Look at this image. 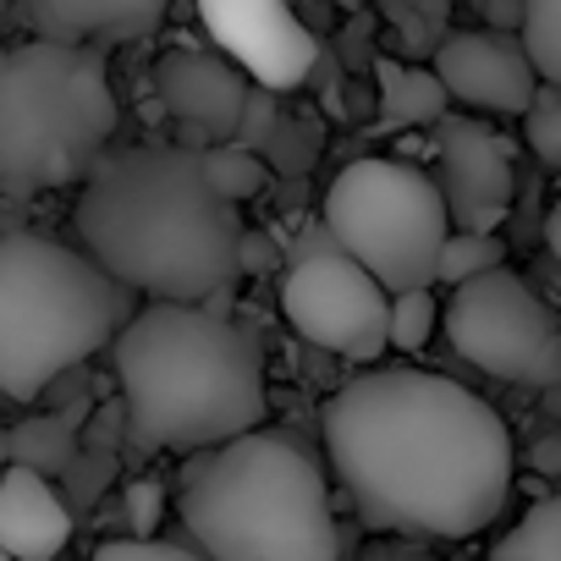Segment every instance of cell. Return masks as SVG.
Here are the masks:
<instances>
[{
  "label": "cell",
  "instance_id": "1",
  "mask_svg": "<svg viewBox=\"0 0 561 561\" xmlns=\"http://www.w3.org/2000/svg\"><path fill=\"white\" fill-rule=\"evenodd\" d=\"M331 473L369 534L468 539L512 495V435L468 386L424 369H375L320 413Z\"/></svg>",
  "mask_w": 561,
  "mask_h": 561
},
{
  "label": "cell",
  "instance_id": "27",
  "mask_svg": "<svg viewBox=\"0 0 561 561\" xmlns=\"http://www.w3.org/2000/svg\"><path fill=\"white\" fill-rule=\"evenodd\" d=\"M94 561H204L198 550L165 545V539H105L94 550Z\"/></svg>",
  "mask_w": 561,
  "mask_h": 561
},
{
  "label": "cell",
  "instance_id": "3",
  "mask_svg": "<svg viewBox=\"0 0 561 561\" xmlns=\"http://www.w3.org/2000/svg\"><path fill=\"white\" fill-rule=\"evenodd\" d=\"M111 358L127 408V457H204L264 430L270 397L259 336L220 309L149 304Z\"/></svg>",
  "mask_w": 561,
  "mask_h": 561
},
{
  "label": "cell",
  "instance_id": "13",
  "mask_svg": "<svg viewBox=\"0 0 561 561\" xmlns=\"http://www.w3.org/2000/svg\"><path fill=\"white\" fill-rule=\"evenodd\" d=\"M435 78L446 83V94L457 105H473V111H490V116H528L539 89H545L523 39L495 34V28L446 34V45L435 56Z\"/></svg>",
  "mask_w": 561,
  "mask_h": 561
},
{
  "label": "cell",
  "instance_id": "10",
  "mask_svg": "<svg viewBox=\"0 0 561 561\" xmlns=\"http://www.w3.org/2000/svg\"><path fill=\"white\" fill-rule=\"evenodd\" d=\"M198 23L226 50V61L242 67L248 83H259L264 94L298 89L314 72L320 45L309 23H298V12H287L280 0H204Z\"/></svg>",
  "mask_w": 561,
  "mask_h": 561
},
{
  "label": "cell",
  "instance_id": "26",
  "mask_svg": "<svg viewBox=\"0 0 561 561\" xmlns=\"http://www.w3.org/2000/svg\"><path fill=\"white\" fill-rule=\"evenodd\" d=\"M111 479H116V457L83 451V457H78V468L67 473V506H78V512L100 506V495H105V484H111Z\"/></svg>",
  "mask_w": 561,
  "mask_h": 561
},
{
  "label": "cell",
  "instance_id": "17",
  "mask_svg": "<svg viewBox=\"0 0 561 561\" xmlns=\"http://www.w3.org/2000/svg\"><path fill=\"white\" fill-rule=\"evenodd\" d=\"M78 457H83V435L67 419H56V413L23 419L7 435V462L28 468V473H45V479H67L78 468Z\"/></svg>",
  "mask_w": 561,
  "mask_h": 561
},
{
  "label": "cell",
  "instance_id": "32",
  "mask_svg": "<svg viewBox=\"0 0 561 561\" xmlns=\"http://www.w3.org/2000/svg\"><path fill=\"white\" fill-rule=\"evenodd\" d=\"M539 408H545V413L561 424V386H556V391H545V397H539Z\"/></svg>",
  "mask_w": 561,
  "mask_h": 561
},
{
  "label": "cell",
  "instance_id": "21",
  "mask_svg": "<svg viewBox=\"0 0 561 561\" xmlns=\"http://www.w3.org/2000/svg\"><path fill=\"white\" fill-rule=\"evenodd\" d=\"M204 165H209V182L220 187V198H231V204H248V198H253V193H264V182H270L264 160H259L253 149H242V144L209 149V154H204Z\"/></svg>",
  "mask_w": 561,
  "mask_h": 561
},
{
  "label": "cell",
  "instance_id": "22",
  "mask_svg": "<svg viewBox=\"0 0 561 561\" xmlns=\"http://www.w3.org/2000/svg\"><path fill=\"white\" fill-rule=\"evenodd\" d=\"M435 325H440V309H435L430 293H402V298H391V347H397V353H424L430 336H435Z\"/></svg>",
  "mask_w": 561,
  "mask_h": 561
},
{
  "label": "cell",
  "instance_id": "24",
  "mask_svg": "<svg viewBox=\"0 0 561 561\" xmlns=\"http://www.w3.org/2000/svg\"><path fill=\"white\" fill-rule=\"evenodd\" d=\"M523 133H528V149L545 160V165H556L561 171V89H539V100H534V111L523 116Z\"/></svg>",
  "mask_w": 561,
  "mask_h": 561
},
{
  "label": "cell",
  "instance_id": "15",
  "mask_svg": "<svg viewBox=\"0 0 561 561\" xmlns=\"http://www.w3.org/2000/svg\"><path fill=\"white\" fill-rule=\"evenodd\" d=\"M72 539L67 495L28 468H7L0 479V550L7 561H56Z\"/></svg>",
  "mask_w": 561,
  "mask_h": 561
},
{
  "label": "cell",
  "instance_id": "7",
  "mask_svg": "<svg viewBox=\"0 0 561 561\" xmlns=\"http://www.w3.org/2000/svg\"><path fill=\"white\" fill-rule=\"evenodd\" d=\"M325 226L391 298L430 293L440 280L451 209L435 171L413 160L369 154V160L342 165L325 193Z\"/></svg>",
  "mask_w": 561,
  "mask_h": 561
},
{
  "label": "cell",
  "instance_id": "11",
  "mask_svg": "<svg viewBox=\"0 0 561 561\" xmlns=\"http://www.w3.org/2000/svg\"><path fill=\"white\" fill-rule=\"evenodd\" d=\"M154 94L165 105V116L182 127V149L209 154L237 144L253 83L242 67H231L215 50H171L154 67Z\"/></svg>",
  "mask_w": 561,
  "mask_h": 561
},
{
  "label": "cell",
  "instance_id": "4",
  "mask_svg": "<svg viewBox=\"0 0 561 561\" xmlns=\"http://www.w3.org/2000/svg\"><path fill=\"white\" fill-rule=\"evenodd\" d=\"M176 512L204 561H336L342 528L325 468L287 430L204 451L176 479Z\"/></svg>",
  "mask_w": 561,
  "mask_h": 561
},
{
  "label": "cell",
  "instance_id": "23",
  "mask_svg": "<svg viewBox=\"0 0 561 561\" xmlns=\"http://www.w3.org/2000/svg\"><path fill=\"white\" fill-rule=\"evenodd\" d=\"M160 517H165V479L160 473H138L122 490V528H127V539H154Z\"/></svg>",
  "mask_w": 561,
  "mask_h": 561
},
{
  "label": "cell",
  "instance_id": "33",
  "mask_svg": "<svg viewBox=\"0 0 561 561\" xmlns=\"http://www.w3.org/2000/svg\"><path fill=\"white\" fill-rule=\"evenodd\" d=\"M375 561H424L419 550H386V556H375Z\"/></svg>",
  "mask_w": 561,
  "mask_h": 561
},
{
  "label": "cell",
  "instance_id": "6",
  "mask_svg": "<svg viewBox=\"0 0 561 561\" xmlns=\"http://www.w3.org/2000/svg\"><path fill=\"white\" fill-rule=\"evenodd\" d=\"M116 94L105 50L12 45L0 56V187L34 198L67 182H89L111 154Z\"/></svg>",
  "mask_w": 561,
  "mask_h": 561
},
{
  "label": "cell",
  "instance_id": "29",
  "mask_svg": "<svg viewBox=\"0 0 561 561\" xmlns=\"http://www.w3.org/2000/svg\"><path fill=\"white\" fill-rule=\"evenodd\" d=\"M528 468H534L539 479H556V473H561V424H550V430H539V435L528 440Z\"/></svg>",
  "mask_w": 561,
  "mask_h": 561
},
{
  "label": "cell",
  "instance_id": "14",
  "mask_svg": "<svg viewBox=\"0 0 561 561\" xmlns=\"http://www.w3.org/2000/svg\"><path fill=\"white\" fill-rule=\"evenodd\" d=\"M18 23L45 45L100 50L116 39H144L165 23L160 0H28L18 7Z\"/></svg>",
  "mask_w": 561,
  "mask_h": 561
},
{
  "label": "cell",
  "instance_id": "31",
  "mask_svg": "<svg viewBox=\"0 0 561 561\" xmlns=\"http://www.w3.org/2000/svg\"><path fill=\"white\" fill-rule=\"evenodd\" d=\"M545 248H550V259H561V204H550V215H545Z\"/></svg>",
  "mask_w": 561,
  "mask_h": 561
},
{
  "label": "cell",
  "instance_id": "28",
  "mask_svg": "<svg viewBox=\"0 0 561 561\" xmlns=\"http://www.w3.org/2000/svg\"><path fill=\"white\" fill-rule=\"evenodd\" d=\"M270 122H275V111H270V94H264V89H253V100H248V116H242V133H237V144L259 154V149L270 144Z\"/></svg>",
  "mask_w": 561,
  "mask_h": 561
},
{
  "label": "cell",
  "instance_id": "20",
  "mask_svg": "<svg viewBox=\"0 0 561 561\" xmlns=\"http://www.w3.org/2000/svg\"><path fill=\"white\" fill-rule=\"evenodd\" d=\"M517 39H523L539 83L561 89V0H528V23Z\"/></svg>",
  "mask_w": 561,
  "mask_h": 561
},
{
  "label": "cell",
  "instance_id": "12",
  "mask_svg": "<svg viewBox=\"0 0 561 561\" xmlns=\"http://www.w3.org/2000/svg\"><path fill=\"white\" fill-rule=\"evenodd\" d=\"M430 144H435V182L446 193L451 231L495 237V226L512 209V187H517L506 138H495L490 127L468 116H446Z\"/></svg>",
  "mask_w": 561,
  "mask_h": 561
},
{
  "label": "cell",
  "instance_id": "5",
  "mask_svg": "<svg viewBox=\"0 0 561 561\" xmlns=\"http://www.w3.org/2000/svg\"><path fill=\"white\" fill-rule=\"evenodd\" d=\"M138 314V293L100 259L23 226L0 242V386L12 402H34L78 375L94 353L116 347Z\"/></svg>",
  "mask_w": 561,
  "mask_h": 561
},
{
  "label": "cell",
  "instance_id": "30",
  "mask_svg": "<svg viewBox=\"0 0 561 561\" xmlns=\"http://www.w3.org/2000/svg\"><path fill=\"white\" fill-rule=\"evenodd\" d=\"M275 264H280L275 242L259 237V231H248V237H242V270H248V275H264V270H275Z\"/></svg>",
  "mask_w": 561,
  "mask_h": 561
},
{
  "label": "cell",
  "instance_id": "8",
  "mask_svg": "<svg viewBox=\"0 0 561 561\" xmlns=\"http://www.w3.org/2000/svg\"><path fill=\"white\" fill-rule=\"evenodd\" d=\"M280 309L309 347L353 364H375L391 347V293L331 237V226L298 231L280 275Z\"/></svg>",
  "mask_w": 561,
  "mask_h": 561
},
{
  "label": "cell",
  "instance_id": "9",
  "mask_svg": "<svg viewBox=\"0 0 561 561\" xmlns=\"http://www.w3.org/2000/svg\"><path fill=\"white\" fill-rule=\"evenodd\" d=\"M446 336L462 364L506 386L556 391L561 386V314L517 270H495L473 287L451 293Z\"/></svg>",
  "mask_w": 561,
  "mask_h": 561
},
{
  "label": "cell",
  "instance_id": "25",
  "mask_svg": "<svg viewBox=\"0 0 561 561\" xmlns=\"http://www.w3.org/2000/svg\"><path fill=\"white\" fill-rule=\"evenodd\" d=\"M397 28H402V50L413 56H440V28H446V7H430V12H413V7H391L386 12Z\"/></svg>",
  "mask_w": 561,
  "mask_h": 561
},
{
  "label": "cell",
  "instance_id": "2",
  "mask_svg": "<svg viewBox=\"0 0 561 561\" xmlns=\"http://www.w3.org/2000/svg\"><path fill=\"white\" fill-rule=\"evenodd\" d=\"M72 226L89 259L154 304L198 309L242 275L248 226L209 182L204 154L182 144L111 149L83 182Z\"/></svg>",
  "mask_w": 561,
  "mask_h": 561
},
{
  "label": "cell",
  "instance_id": "19",
  "mask_svg": "<svg viewBox=\"0 0 561 561\" xmlns=\"http://www.w3.org/2000/svg\"><path fill=\"white\" fill-rule=\"evenodd\" d=\"M495 270H506V248H501V237L451 231V242H446V253H440V280H446L451 293L473 287V280H484V275H495Z\"/></svg>",
  "mask_w": 561,
  "mask_h": 561
},
{
  "label": "cell",
  "instance_id": "16",
  "mask_svg": "<svg viewBox=\"0 0 561 561\" xmlns=\"http://www.w3.org/2000/svg\"><path fill=\"white\" fill-rule=\"evenodd\" d=\"M375 78H380V127H440L451 111H446V83L424 67H397L391 56L375 61Z\"/></svg>",
  "mask_w": 561,
  "mask_h": 561
},
{
  "label": "cell",
  "instance_id": "18",
  "mask_svg": "<svg viewBox=\"0 0 561 561\" xmlns=\"http://www.w3.org/2000/svg\"><path fill=\"white\" fill-rule=\"evenodd\" d=\"M490 561H561V490L539 495L517 528H506L490 550Z\"/></svg>",
  "mask_w": 561,
  "mask_h": 561
}]
</instances>
